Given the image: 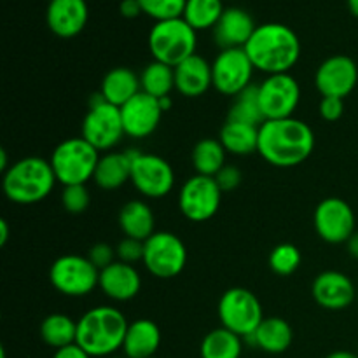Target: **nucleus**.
I'll return each mask as SVG.
<instances>
[{"label": "nucleus", "instance_id": "1", "mask_svg": "<svg viewBox=\"0 0 358 358\" xmlns=\"http://www.w3.org/2000/svg\"><path fill=\"white\" fill-rule=\"evenodd\" d=\"M313 149V129L297 117L266 121L259 128L257 152L273 166H297L311 156Z\"/></svg>", "mask_w": 358, "mask_h": 358}, {"label": "nucleus", "instance_id": "2", "mask_svg": "<svg viewBox=\"0 0 358 358\" xmlns=\"http://www.w3.org/2000/svg\"><path fill=\"white\" fill-rule=\"evenodd\" d=\"M255 70L275 76L289 73L301 58V41L296 31L282 23L257 24L245 45Z\"/></svg>", "mask_w": 358, "mask_h": 358}, {"label": "nucleus", "instance_id": "3", "mask_svg": "<svg viewBox=\"0 0 358 358\" xmlns=\"http://www.w3.org/2000/svg\"><path fill=\"white\" fill-rule=\"evenodd\" d=\"M129 322L114 306H96L77 320V345L91 357H112L122 350Z\"/></svg>", "mask_w": 358, "mask_h": 358}, {"label": "nucleus", "instance_id": "4", "mask_svg": "<svg viewBox=\"0 0 358 358\" xmlns=\"http://www.w3.org/2000/svg\"><path fill=\"white\" fill-rule=\"evenodd\" d=\"M51 161L38 156L17 159L2 175L3 194L16 205H35L48 198L56 185Z\"/></svg>", "mask_w": 358, "mask_h": 358}, {"label": "nucleus", "instance_id": "5", "mask_svg": "<svg viewBox=\"0 0 358 358\" xmlns=\"http://www.w3.org/2000/svg\"><path fill=\"white\" fill-rule=\"evenodd\" d=\"M49 161H51L56 180L63 187L86 185L87 180H93L98 161H100V150L94 149L83 136H72L55 147Z\"/></svg>", "mask_w": 358, "mask_h": 358}, {"label": "nucleus", "instance_id": "6", "mask_svg": "<svg viewBox=\"0 0 358 358\" xmlns=\"http://www.w3.org/2000/svg\"><path fill=\"white\" fill-rule=\"evenodd\" d=\"M147 42L150 55L156 62L166 63L175 69L189 56L196 55L198 31L184 17L156 21L150 28Z\"/></svg>", "mask_w": 358, "mask_h": 358}, {"label": "nucleus", "instance_id": "7", "mask_svg": "<svg viewBox=\"0 0 358 358\" xmlns=\"http://www.w3.org/2000/svg\"><path fill=\"white\" fill-rule=\"evenodd\" d=\"M220 327L247 339L264 320L261 301L254 292L243 287H233L222 294L217 306Z\"/></svg>", "mask_w": 358, "mask_h": 358}, {"label": "nucleus", "instance_id": "8", "mask_svg": "<svg viewBox=\"0 0 358 358\" xmlns=\"http://www.w3.org/2000/svg\"><path fill=\"white\" fill-rule=\"evenodd\" d=\"M80 131V136L100 152L114 149L126 135L121 108L105 101L101 93H94L90 100V110L83 119Z\"/></svg>", "mask_w": 358, "mask_h": 358}, {"label": "nucleus", "instance_id": "9", "mask_svg": "<svg viewBox=\"0 0 358 358\" xmlns=\"http://www.w3.org/2000/svg\"><path fill=\"white\" fill-rule=\"evenodd\" d=\"M49 282L66 297L90 296L100 283V269L84 255L66 254L49 268Z\"/></svg>", "mask_w": 358, "mask_h": 358}, {"label": "nucleus", "instance_id": "10", "mask_svg": "<svg viewBox=\"0 0 358 358\" xmlns=\"http://www.w3.org/2000/svg\"><path fill=\"white\" fill-rule=\"evenodd\" d=\"M142 262L147 271L156 278H175L187 264V248L177 234L156 231L149 240L143 241Z\"/></svg>", "mask_w": 358, "mask_h": 358}, {"label": "nucleus", "instance_id": "11", "mask_svg": "<svg viewBox=\"0 0 358 358\" xmlns=\"http://www.w3.org/2000/svg\"><path fill=\"white\" fill-rule=\"evenodd\" d=\"M129 182L142 196L161 199L175 187L173 166L157 154L131 150V178Z\"/></svg>", "mask_w": 358, "mask_h": 358}, {"label": "nucleus", "instance_id": "12", "mask_svg": "<svg viewBox=\"0 0 358 358\" xmlns=\"http://www.w3.org/2000/svg\"><path fill=\"white\" fill-rule=\"evenodd\" d=\"M222 194L215 177L196 173L182 185L178 192V208L191 222H206L219 212Z\"/></svg>", "mask_w": 358, "mask_h": 358}, {"label": "nucleus", "instance_id": "13", "mask_svg": "<svg viewBox=\"0 0 358 358\" xmlns=\"http://www.w3.org/2000/svg\"><path fill=\"white\" fill-rule=\"evenodd\" d=\"M254 65L243 48L220 49L212 63L213 87L224 96H238L252 86Z\"/></svg>", "mask_w": 358, "mask_h": 358}, {"label": "nucleus", "instance_id": "14", "mask_svg": "<svg viewBox=\"0 0 358 358\" xmlns=\"http://www.w3.org/2000/svg\"><path fill=\"white\" fill-rule=\"evenodd\" d=\"M259 86V101L266 121L294 117L301 101V86L290 73L268 76Z\"/></svg>", "mask_w": 358, "mask_h": 358}, {"label": "nucleus", "instance_id": "15", "mask_svg": "<svg viewBox=\"0 0 358 358\" xmlns=\"http://www.w3.org/2000/svg\"><path fill=\"white\" fill-rule=\"evenodd\" d=\"M315 231L331 245L346 243L355 233V212L341 198H325L317 205L313 213Z\"/></svg>", "mask_w": 358, "mask_h": 358}, {"label": "nucleus", "instance_id": "16", "mask_svg": "<svg viewBox=\"0 0 358 358\" xmlns=\"http://www.w3.org/2000/svg\"><path fill=\"white\" fill-rule=\"evenodd\" d=\"M358 66L350 56L334 55L322 62L315 72V86L322 96H336L345 100L357 87Z\"/></svg>", "mask_w": 358, "mask_h": 358}, {"label": "nucleus", "instance_id": "17", "mask_svg": "<svg viewBox=\"0 0 358 358\" xmlns=\"http://www.w3.org/2000/svg\"><path fill=\"white\" fill-rule=\"evenodd\" d=\"M163 107L159 98L140 91L135 98L121 107L124 133L131 138H147L152 135L163 119Z\"/></svg>", "mask_w": 358, "mask_h": 358}, {"label": "nucleus", "instance_id": "18", "mask_svg": "<svg viewBox=\"0 0 358 358\" xmlns=\"http://www.w3.org/2000/svg\"><path fill=\"white\" fill-rule=\"evenodd\" d=\"M311 294L318 306L329 311H343L357 301V287L341 271H324L313 280Z\"/></svg>", "mask_w": 358, "mask_h": 358}, {"label": "nucleus", "instance_id": "19", "mask_svg": "<svg viewBox=\"0 0 358 358\" xmlns=\"http://www.w3.org/2000/svg\"><path fill=\"white\" fill-rule=\"evenodd\" d=\"M90 9L86 0H51L45 13L48 27L56 37H77L86 28Z\"/></svg>", "mask_w": 358, "mask_h": 358}, {"label": "nucleus", "instance_id": "20", "mask_svg": "<svg viewBox=\"0 0 358 358\" xmlns=\"http://www.w3.org/2000/svg\"><path fill=\"white\" fill-rule=\"evenodd\" d=\"M98 287L108 299L115 303H128L140 294L142 276L133 264L115 261L108 268L101 269Z\"/></svg>", "mask_w": 358, "mask_h": 358}, {"label": "nucleus", "instance_id": "21", "mask_svg": "<svg viewBox=\"0 0 358 358\" xmlns=\"http://www.w3.org/2000/svg\"><path fill=\"white\" fill-rule=\"evenodd\" d=\"M257 24L250 13L241 7H227L213 28V38L220 49L245 48Z\"/></svg>", "mask_w": 358, "mask_h": 358}, {"label": "nucleus", "instance_id": "22", "mask_svg": "<svg viewBox=\"0 0 358 358\" xmlns=\"http://www.w3.org/2000/svg\"><path fill=\"white\" fill-rule=\"evenodd\" d=\"M212 86V65L203 56L192 55L175 66V90L182 96L199 98Z\"/></svg>", "mask_w": 358, "mask_h": 358}, {"label": "nucleus", "instance_id": "23", "mask_svg": "<svg viewBox=\"0 0 358 358\" xmlns=\"http://www.w3.org/2000/svg\"><path fill=\"white\" fill-rule=\"evenodd\" d=\"M159 346L161 331L156 322L149 318H138L129 324L122 353L128 358H154Z\"/></svg>", "mask_w": 358, "mask_h": 358}, {"label": "nucleus", "instance_id": "24", "mask_svg": "<svg viewBox=\"0 0 358 358\" xmlns=\"http://www.w3.org/2000/svg\"><path fill=\"white\" fill-rule=\"evenodd\" d=\"M247 339L255 348L262 350V352L280 355V353H285L292 346L294 331L292 325L285 318L268 317L261 322L257 331L248 336Z\"/></svg>", "mask_w": 358, "mask_h": 358}, {"label": "nucleus", "instance_id": "25", "mask_svg": "<svg viewBox=\"0 0 358 358\" xmlns=\"http://www.w3.org/2000/svg\"><path fill=\"white\" fill-rule=\"evenodd\" d=\"M119 227L126 238L147 241L156 233V217L152 208L142 199H131L119 210Z\"/></svg>", "mask_w": 358, "mask_h": 358}, {"label": "nucleus", "instance_id": "26", "mask_svg": "<svg viewBox=\"0 0 358 358\" xmlns=\"http://www.w3.org/2000/svg\"><path fill=\"white\" fill-rule=\"evenodd\" d=\"M140 91H142L140 76H136L131 69H126V66H115V69L108 70L100 84V93L105 101L119 108L128 103L131 98H135Z\"/></svg>", "mask_w": 358, "mask_h": 358}, {"label": "nucleus", "instance_id": "27", "mask_svg": "<svg viewBox=\"0 0 358 358\" xmlns=\"http://www.w3.org/2000/svg\"><path fill=\"white\" fill-rule=\"evenodd\" d=\"M131 178V150L126 152H107L100 156L94 184L103 191H115Z\"/></svg>", "mask_w": 358, "mask_h": 358}, {"label": "nucleus", "instance_id": "28", "mask_svg": "<svg viewBox=\"0 0 358 358\" xmlns=\"http://www.w3.org/2000/svg\"><path fill=\"white\" fill-rule=\"evenodd\" d=\"M259 128L261 126L245 124V122L227 119L226 124L220 128L219 140L226 152L234 154V156H248L252 152H257Z\"/></svg>", "mask_w": 358, "mask_h": 358}, {"label": "nucleus", "instance_id": "29", "mask_svg": "<svg viewBox=\"0 0 358 358\" xmlns=\"http://www.w3.org/2000/svg\"><path fill=\"white\" fill-rule=\"evenodd\" d=\"M243 353V338L227 329L210 331L199 346L201 358H240Z\"/></svg>", "mask_w": 358, "mask_h": 358}, {"label": "nucleus", "instance_id": "30", "mask_svg": "<svg viewBox=\"0 0 358 358\" xmlns=\"http://www.w3.org/2000/svg\"><path fill=\"white\" fill-rule=\"evenodd\" d=\"M41 339L51 348L59 350L77 341V322L65 313H51L42 320Z\"/></svg>", "mask_w": 358, "mask_h": 358}, {"label": "nucleus", "instance_id": "31", "mask_svg": "<svg viewBox=\"0 0 358 358\" xmlns=\"http://www.w3.org/2000/svg\"><path fill=\"white\" fill-rule=\"evenodd\" d=\"M191 159L196 173L215 177L226 166V149L219 138H203L192 149Z\"/></svg>", "mask_w": 358, "mask_h": 358}, {"label": "nucleus", "instance_id": "32", "mask_svg": "<svg viewBox=\"0 0 358 358\" xmlns=\"http://www.w3.org/2000/svg\"><path fill=\"white\" fill-rule=\"evenodd\" d=\"M140 86L143 93L154 98L170 96L175 90V69L154 59L140 73Z\"/></svg>", "mask_w": 358, "mask_h": 358}, {"label": "nucleus", "instance_id": "33", "mask_svg": "<svg viewBox=\"0 0 358 358\" xmlns=\"http://www.w3.org/2000/svg\"><path fill=\"white\" fill-rule=\"evenodd\" d=\"M227 119L254 126L264 124L266 119L264 114H262L261 101H259V86L252 84L247 90L241 91L238 96H234Z\"/></svg>", "mask_w": 358, "mask_h": 358}, {"label": "nucleus", "instance_id": "34", "mask_svg": "<svg viewBox=\"0 0 358 358\" xmlns=\"http://www.w3.org/2000/svg\"><path fill=\"white\" fill-rule=\"evenodd\" d=\"M224 0H187L182 17L196 31L215 28L224 13Z\"/></svg>", "mask_w": 358, "mask_h": 358}, {"label": "nucleus", "instance_id": "35", "mask_svg": "<svg viewBox=\"0 0 358 358\" xmlns=\"http://www.w3.org/2000/svg\"><path fill=\"white\" fill-rule=\"evenodd\" d=\"M269 268L278 276H290L299 269L303 262L301 250L292 243H280L269 254Z\"/></svg>", "mask_w": 358, "mask_h": 358}, {"label": "nucleus", "instance_id": "36", "mask_svg": "<svg viewBox=\"0 0 358 358\" xmlns=\"http://www.w3.org/2000/svg\"><path fill=\"white\" fill-rule=\"evenodd\" d=\"M143 14L156 21L182 17L187 0H138Z\"/></svg>", "mask_w": 358, "mask_h": 358}, {"label": "nucleus", "instance_id": "37", "mask_svg": "<svg viewBox=\"0 0 358 358\" xmlns=\"http://www.w3.org/2000/svg\"><path fill=\"white\" fill-rule=\"evenodd\" d=\"M91 196L90 191L84 184L80 185H66L63 187L62 192V205L65 212L72 213V215H79L90 208Z\"/></svg>", "mask_w": 358, "mask_h": 358}, {"label": "nucleus", "instance_id": "38", "mask_svg": "<svg viewBox=\"0 0 358 358\" xmlns=\"http://www.w3.org/2000/svg\"><path fill=\"white\" fill-rule=\"evenodd\" d=\"M115 252H117V261L135 266L136 262L143 261V241L124 236L115 247Z\"/></svg>", "mask_w": 358, "mask_h": 358}, {"label": "nucleus", "instance_id": "39", "mask_svg": "<svg viewBox=\"0 0 358 358\" xmlns=\"http://www.w3.org/2000/svg\"><path fill=\"white\" fill-rule=\"evenodd\" d=\"M115 257H117V252L115 248H112L108 243H94L91 247L90 254H87V259L94 264L96 269H105L110 264H114Z\"/></svg>", "mask_w": 358, "mask_h": 358}, {"label": "nucleus", "instance_id": "40", "mask_svg": "<svg viewBox=\"0 0 358 358\" xmlns=\"http://www.w3.org/2000/svg\"><path fill=\"white\" fill-rule=\"evenodd\" d=\"M318 112H320V115L325 121H338V119H341V115L345 114V100L336 96H324L322 98L320 105H318Z\"/></svg>", "mask_w": 358, "mask_h": 358}, {"label": "nucleus", "instance_id": "41", "mask_svg": "<svg viewBox=\"0 0 358 358\" xmlns=\"http://www.w3.org/2000/svg\"><path fill=\"white\" fill-rule=\"evenodd\" d=\"M215 180L222 192L234 191L241 184V171L234 164H226L219 173L215 175Z\"/></svg>", "mask_w": 358, "mask_h": 358}, {"label": "nucleus", "instance_id": "42", "mask_svg": "<svg viewBox=\"0 0 358 358\" xmlns=\"http://www.w3.org/2000/svg\"><path fill=\"white\" fill-rule=\"evenodd\" d=\"M119 13L126 20H135L143 10L138 0H121V3H119Z\"/></svg>", "mask_w": 358, "mask_h": 358}, {"label": "nucleus", "instance_id": "43", "mask_svg": "<svg viewBox=\"0 0 358 358\" xmlns=\"http://www.w3.org/2000/svg\"><path fill=\"white\" fill-rule=\"evenodd\" d=\"M52 358H93V357H91L90 353L84 352L77 343H73V345L65 346V348L56 350Z\"/></svg>", "mask_w": 358, "mask_h": 358}, {"label": "nucleus", "instance_id": "44", "mask_svg": "<svg viewBox=\"0 0 358 358\" xmlns=\"http://www.w3.org/2000/svg\"><path fill=\"white\" fill-rule=\"evenodd\" d=\"M345 245H346V250H348V254L358 261V231L353 233V236L350 238Z\"/></svg>", "mask_w": 358, "mask_h": 358}, {"label": "nucleus", "instance_id": "45", "mask_svg": "<svg viewBox=\"0 0 358 358\" xmlns=\"http://www.w3.org/2000/svg\"><path fill=\"white\" fill-rule=\"evenodd\" d=\"M9 240V222L6 219L0 220V247H6Z\"/></svg>", "mask_w": 358, "mask_h": 358}, {"label": "nucleus", "instance_id": "46", "mask_svg": "<svg viewBox=\"0 0 358 358\" xmlns=\"http://www.w3.org/2000/svg\"><path fill=\"white\" fill-rule=\"evenodd\" d=\"M325 358H358V353L346 352V350H338V352L329 353V355Z\"/></svg>", "mask_w": 358, "mask_h": 358}, {"label": "nucleus", "instance_id": "47", "mask_svg": "<svg viewBox=\"0 0 358 358\" xmlns=\"http://www.w3.org/2000/svg\"><path fill=\"white\" fill-rule=\"evenodd\" d=\"M9 166L10 164H9V159H7V150L0 149V170H2V173L9 170Z\"/></svg>", "mask_w": 358, "mask_h": 358}, {"label": "nucleus", "instance_id": "48", "mask_svg": "<svg viewBox=\"0 0 358 358\" xmlns=\"http://www.w3.org/2000/svg\"><path fill=\"white\" fill-rule=\"evenodd\" d=\"M348 9L353 16L358 17V0H348Z\"/></svg>", "mask_w": 358, "mask_h": 358}, {"label": "nucleus", "instance_id": "49", "mask_svg": "<svg viewBox=\"0 0 358 358\" xmlns=\"http://www.w3.org/2000/svg\"><path fill=\"white\" fill-rule=\"evenodd\" d=\"M159 103H161V107H163L164 112L170 110V107H171V98H170V96L159 98Z\"/></svg>", "mask_w": 358, "mask_h": 358}, {"label": "nucleus", "instance_id": "50", "mask_svg": "<svg viewBox=\"0 0 358 358\" xmlns=\"http://www.w3.org/2000/svg\"><path fill=\"white\" fill-rule=\"evenodd\" d=\"M112 358H128V357H112Z\"/></svg>", "mask_w": 358, "mask_h": 358}, {"label": "nucleus", "instance_id": "51", "mask_svg": "<svg viewBox=\"0 0 358 358\" xmlns=\"http://www.w3.org/2000/svg\"><path fill=\"white\" fill-rule=\"evenodd\" d=\"M357 301H358V289H357Z\"/></svg>", "mask_w": 358, "mask_h": 358}, {"label": "nucleus", "instance_id": "52", "mask_svg": "<svg viewBox=\"0 0 358 358\" xmlns=\"http://www.w3.org/2000/svg\"><path fill=\"white\" fill-rule=\"evenodd\" d=\"M49 2H51V0H49Z\"/></svg>", "mask_w": 358, "mask_h": 358}, {"label": "nucleus", "instance_id": "53", "mask_svg": "<svg viewBox=\"0 0 358 358\" xmlns=\"http://www.w3.org/2000/svg\"><path fill=\"white\" fill-rule=\"evenodd\" d=\"M229 2H231V0H229Z\"/></svg>", "mask_w": 358, "mask_h": 358}, {"label": "nucleus", "instance_id": "54", "mask_svg": "<svg viewBox=\"0 0 358 358\" xmlns=\"http://www.w3.org/2000/svg\"><path fill=\"white\" fill-rule=\"evenodd\" d=\"M154 358H156V357H154Z\"/></svg>", "mask_w": 358, "mask_h": 358}, {"label": "nucleus", "instance_id": "55", "mask_svg": "<svg viewBox=\"0 0 358 358\" xmlns=\"http://www.w3.org/2000/svg\"><path fill=\"white\" fill-rule=\"evenodd\" d=\"M357 353H358V352H357Z\"/></svg>", "mask_w": 358, "mask_h": 358}]
</instances>
